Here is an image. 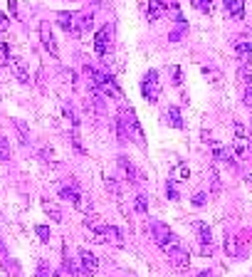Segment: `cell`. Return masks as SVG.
Returning <instances> with one entry per match:
<instances>
[{
	"label": "cell",
	"mask_w": 252,
	"mask_h": 277,
	"mask_svg": "<svg viewBox=\"0 0 252 277\" xmlns=\"http://www.w3.org/2000/svg\"><path fill=\"white\" fill-rule=\"evenodd\" d=\"M84 228H87V233H89V238H92L94 243H112V245H116V248L124 245V235H121V230L114 228V225H107V223L97 221L94 215L84 221Z\"/></svg>",
	"instance_id": "obj_1"
},
{
	"label": "cell",
	"mask_w": 252,
	"mask_h": 277,
	"mask_svg": "<svg viewBox=\"0 0 252 277\" xmlns=\"http://www.w3.org/2000/svg\"><path fill=\"white\" fill-rule=\"evenodd\" d=\"M84 74L89 77V84L97 89L101 97H107V99H124V94H121L119 84L114 82L112 74L99 72V69H94V67H84Z\"/></svg>",
	"instance_id": "obj_2"
},
{
	"label": "cell",
	"mask_w": 252,
	"mask_h": 277,
	"mask_svg": "<svg viewBox=\"0 0 252 277\" xmlns=\"http://www.w3.org/2000/svg\"><path fill=\"white\" fill-rule=\"evenodd\" d=\"M151 238H154V243L158 245V248L166 252V258L168 255H173L176 250H181V240L176 238V233L168 228L166 223H161V221H154L151 223Z\"/></svg>",
	"instance_id": "obj_3"
},
{
	"label": "cell",
	"mask_w": 252,
	"mask_h": 277,
	"mask_svg": "<svg viewBox=\"0 0 252 277\" xmlns=\"http://www.w3.org/2000/svg\"><path fill=\"white\" fill-rule=\"evenodd\" d=\"M141 94L143 99H149L151 104H156L161 99V80H158V72L156 69H149L143 82H141Z\"/></svg>",
	"instance_id": "obj_4"
},
{
	"label": "cell",
	"mask_w": 252,
	"mask_h": 277,
	"mask_svg": "<svg viewBox=\"0 0 252 277\" xmlns=\"http://www.w3.org/2000/svg\"><path fill=\"white\" fill-rule=\"evenodd\" d=\"M59 198H65V201H70L72 206L77 208V210H92V203L89 201H84V195L77 191V188H72V186H59Z\"/></svg>",
	"instance_id": "obj_5"
},
{
	"label": "cell",
	"mask_w": 252,
	"mask_h": 277,
	"mask_svg": "<svg viewBox=\"0 0 252 277\" xmlns=\"http://www.w3.org/2000/svg\"><path fill=\"white\" fill-rule=\"evenodd\" d=\"M79 265H82V272L84 275H97L99 270V260L94 252H89V250H79Z\"/></svg>",
	"instance_id": "obj_6"
},
{
	"label": "cell",
	"mask_w": 252,
	"mask_h": 277,
	"mask_svg": "<svg viewBox=\"0 0 252 277\" xmlns=\"http://www.w3.org/2000/svg\"><path fill=\"white\" fill-rule=\"evenodd\" d=\"M40 40H42V45H45V50H47L52 57L59 55L57 42H55V35H52V28H50L47 23H40Z\"/></svg>",
	"instance_id": "obj_7"
},
{
	"label": "cell",
	"mask_w": 252,
	"mask_h": 277,
	"mask_svg": "<svg viewBox=\"0 0 252 277\" xmlns=\"http://www.w3.org/2000/svg\"><path fill=\"white\" fill-rule=\"evenodd\" d=\"M196 233H198V243H200V250L210 255L213 252V235H210V228L205 223H196Z\"/></svg>",
	"instance_id": "obj_8"
},
{
	"label": "cell",
	"mask_w": 252,
	"mask_h": 277,
	"mask_svg": "<svg viewBox=\"0 0 252 277\" xmlns=\"http://www.w3.org/2000/svg\"><path fill=\"white\" fill-rule=\"evenodd\" d=\"M119 168H121V171H124L126 173V179H129V183H134V186H139L141 181V171L136 166H134V164H131V161H129V159H126V156H119Z\"/></svg>",
	"instance_id": "obj_9"
},
{
	"label": "cell",
	"mask_w": 252,
	"mask_h": 277,
	"mask_svg": "<svg viewBox=\"0 0 252 277\" xmlns=\"http://www.w3.org/2000/svg\"><path fill=\"white\" fill-rule=\"evenodd\" d=\"M210 144V151H213V159H218V161H225V164H230V166H235V161H233V156H230V151L225 149L220 141H215V138H208Z\"/></svg>",
	"instance_id": "obj_10"
},
{
	"label": "cell",
	"mask_w": 252,
	"mask_h": 277,
	"mask_svg": "<svg viewBox=\"0 0 252 277\" xmlns=\"http://www.w3.org/2000/svg\"><path fill=\"white\" fill-rule=\"evenodd\" d=\"M109 37H112V30L109 28H101L97 32V40H94V50H97L99 57H104L109 52Z\"/></svg>",
	"instance_id": "obj_11"
},
{
	"label": "cell",
	"mask_w": 252,
	"mask_h": 277,
	"mask_svg": "<svg viewBox=\"0 0 252 277\" xmlns=\"http://www.w3.org/2000/svg\"><path fill=\"white\" fill-rule=\"evenodd\" d=\"M92 25H94V15L92 13H74V32L77 35L92 30Z\"/></svg>",
	"instance_id": "obj_12"
},
{
	"label": "cell",
	"mask_w": 252,
	"mask_h": 277,
	"mask_svg": "<svg viewBox=\"0 0 252 277\" xmlns=\"http://www.w3.org/2000/svg\"><path fill=\"white\" fill-rule=\"evenodd\" d=\"M168 263L173 265L176 270H188V265H191V255H188V250L181 248L176 250L173 255H168Z\"/></svg>",
	"instance_id": "obj_13"
},
{
	"label": "cell",
	"mask_w": 252,
	"mask_h": 277,
	"mask_svg": "<svg viewBox=\"0 0 252 277\" xmlns=\"http://www.w3.org/2000/svg\"><path fill=\"white\" fill-rule=\"evenodd\" d=\"M8 65H10V69L15 72V77H17V80H20L23 84H28V82H30L28 67H25V62H23L20 57H10V60H8Z\"/></svg>",
	"instance_id": "obj_14"
},
{
	"label": "cell",
	"mask_w": 252,
	"mask_h": 277,
	"mask_svg": "<svg viewBox=\"0 0 252 277\" xmlns=\"http://www.w3.org/2000/svg\"><path fill=\"white\" fill-rule=\"evenodd\" d=\"M227 13L233 15L235 20H242L245 17V0H223Z\"/></svg>",
	"instance_id": "obj_15"
},
{
	"label": "cell",
	"mask_w": 252,
	"mask_h": 277,
	"mask_svg": "<svg viewBox=\"0 0 252 277\" xmlns=\"http://www.w3.org/2000/svg\"><path fill=\"white\" fill-rule=\"evenodd\" d=\"M242 89H245V102H252V65H245L242 69Z\"/></svg>",
	"instance_id": "obj_16"
},
{
	"label": "cell",
	"mask_w": 252,
	"mask_h": 277,
	"mask_svg": "<svg viewBox=\"0 0 252 277\" xmlns=\"http://www.w3.org/2000/svg\"><path fill=\"white\" fill-rule=\"evenodd\" d=\"M238 57L242 65H252V45L247 42V37L238 42Z\"/></svg>",
	"instance_id": "obj_17"
},
{
	"label": "cell",
	"mask_w": 252,
	"mask_h": 277,
	"mask_svg": "<svg viewBox=\"0 0 252 277\" xmlns=\"http://www.w3.org/2000/svg\"><path fill=\"white\" fill-rule=\"evenodd\" d=\"M163 15H166V3H161V0H151V3H149V15H146V17L154 23V20L163 17Z\"/></svg>",
	"instance_id": "obj_18"
},
{
	"label": "cell",
	"mask_w": 252,
	"mask_h": 277,
	"mask_svg": "<svg viewBox=\"0 0 252 277\" xmlns=\"http://www.w3.org/2000/svg\"><path fill=\"white\" fill-rule=\"evenodd\" d=\"M163 119H166V124H171L173 129H183V119H181V111L176 109V107H171V109L163 114Z\"/></svg>",
	"instance_id": "obj_19"
},
{
	"label": "cell",
	"mask_w": 252,
	"mask_h": 277,
	"mask_svg": "<svg viewBox=\"0 0 252 277\" xmlns=\"http://www.w3.org/2000/svg\"><path fill=\"white\" fill-rule=\"evenodd\" d=\"M57 23H59V28L65 32H74V13H59Z\"/></svg>",
	"instance_id": "obj_20"
},
{
	"label": "cell",
	"mask_w": 252,
	"mask_h": 277,
	"mask_svg": "<svg viewBox=\"0 0 252 277\" xmlns=\"http://www.w3.org/2000/svg\"><path fill=\"white\" fill-rule=\"evenodd\" d=\"M42 210H45L55 223H62V210H59L52 201H42Z\"/></svg>",
	"instance_id": "obj_21"
},
{
	"label": "cell",
	"mask_w": 252,
	"mask_h": 277,
	"mask_svg": "<svg viewBox=\"0 0 252 277\" xmlns=\"http://www.w3.org/2000/svg\"><path fill=\"white\" fill-rule=\"evenodd\" d=\"M225 252H227L230 258H238V255H240L238 238H235V235H227V238H225Z\"/></svg>",
	"instance_id": "obj_22"
},
{
	"label": "cell",
	"mask_w": 252,
	"mask_h": 277,
	"mask_svg": "<svg viewBox=\"0 0 252 277\" xmlns=\"http://www.w3.org/2000/svg\"><path fill=\"white\" fill-rule=\"evenodd\" d=\"M191 3L205 15H213V10H215V0H191Z\"/></svg>",
	"instance_id": "obj_23"
},
{
	"label": "cell",
	"mask_w": 252,
	"mask_h": 277,
	"mask_svg": "<svg viewBox=\"0 0 252 277\" xmlns=\"http://www.w3.org/2000/svg\"><path fill=\"white\" fill-rule=\"evenodd\" d=\"M188 176H191V171H188L185 164H178V166L173 168V173H171V179H173V181H185Z\"/></svg>",
	"instance_id": "obj_24"
},
{
	"label": "cell",
	"mask_w": 252,
	"mask_h": 277,
	"mask_svg": "<svg viewBox=\"0 0 252 277\" xmlns=\"http://www.w3.org/2000/svg\"><path fill=\"white\" fill-rule=\"evenodd\" d=\"M104 183H107V188H109V193H112L114 198H121V186H119V181H116V179H107Z\"/></svg>",
	"instance_id": "obj_25"
},
{
	"label": "cell",
	"mask_w": 252,
	"mask_h": 277,
	"mask_svg": "<svg viewBox=\"0 0 252 277\" xmlns=\"http://www.w3.org/2000/svg\"><path fill=\"white\" fill-rule=\"evenodd\" d=\"M146 208H149V201H146V195H136V198H134V210H136V213H146Z\"/></svg>",
	"instance_id": "obj_26"
},
{
	"label": "cell",
	"mask_w": 252,
	"mask_h": 277,
	"mask_svg": "<svg viewBox=\"0 0 252 277\" xmlns=\"http://www.w3.org/2000/svg\"><path fill=\"white\" fill-rule=\"evenodd\" d=\"M10 159V146H8V138L0 136V161H8Z\"/></svg>",
	"instance_id": "obj_27"
},
{
	"label": "cell",
	"mask_w": 252,
	"mask_h": 277,
	"mask_svg": "<svg viewBox=\"0 0 252 277\" xmlns=\"http://www.w3.org/2000/svg\"><path fill=\"white\" fill-rule=\"evenodd\" d=\"M245 149H247V138H238V136H235V153H238L240 159L245 156Z\"/></svg>",
	"instance_id": "obj_28"
},
{
	"label": "cell",
	"mask_w": 252,
	"mask_h": 277,
	"mask_svg": "<svg viewBox=\"0 0 252 277\" xmlns=\"http://www.w3.org/2000/svg\"><path fill=\"white\" fill-rule=\"evenodd\" d=\"M166 191H168V198H171V201H176V198H178V191H176V181H173V179H168Z\"/></svg>",
	"instance_id": "obj_29"
},
{
	"label": "cell",
	"mask_w": 252,
	"mask_h": 277,
	"mask_svg": "<svg viewBox=\"0 0 252 277\" xmlns=\"http://www.w3.org/2000/svg\"><path fill=\"white\" fill-rule=\"evenodd\" d=\"M40 156L45 159V161H50V164H57V159H55V153H52V149H47V146H42V149H40Z\"/></svg>",
	"instance_id": "obj_30"
},
{
	"label": "cell",
	"mask_w": 252,
	"mask_h": 277,
	"mask_svg": "<svg viewBox=\"0 0 252 277\" xmlns=\"http://www.w3.org/2000/svg\"><path fill=\"white\" fill-rule=\"evenodd\" d=\"M35 233L40 235L42 243H47V240H50V228H45V225H37V228H35Z\"/></svg>",
	"instance_id": "obj_31"
},
{
	"label": "cell",
	"mask_w": 252,
	"mask_h": 277,
	"mask_svg": "<svg viewBox=\"0 0 252 277\" xmlns=\"http://www.w3.org/2000/svg\"><path fill=\"white\" fill-rule=\"evenodd\" d=\"M208 201V193H203V191H198L196 195H193V206H203Z\"/></svg>",
	"instance_id": "obj_32"
},
{
	"label": "cell",
	"mask_w": 252,
	"mask_h": 277,
	"mask_svg": "<svg viewBox=\"0 0 252 277\" xmlns=\"http://www.w3.org/2000/svg\"><path fill=\"white\" fill-rule=\"evenodd\" d=\"M0 267H3V270H8V267H10V258L5 255V250H3V245H0Z\"/></svg>",
	"instance_id": "obj_33"
},
{
	"label": "cell",
	"mask_w": 252,
	"mask_h": 277,
	"mask_svg": "<svg viewBox=\"0 0 252 277\" xmlns=\"http://www.w3.org/2000/svg\"><path fill=\"white\" fill-rule=\"evenodd\" d=\"M35 277H50V270H47V265H45V263H37V272H35Z\"/></svg>",
	"instance_id": "obj_34"
},
{
	"label": "cell",
	"mask_w": 252,
	"mask_h": 277,
	"mask_svg": "<svg viewBox=\"0 0 252 277\" xmlns=\"http://www.w3.org/2000/svg\"><path fill=\"white\" fill-rule=\"evenodd\" d=\"M171 74H173V80H171L173 84H181V82H183V80H181V77H183V74H181V67H173V69H171Z\"/></svg>",
	"instance_id": "obj_35"
},
{
	"label": "cell",
	"mask_w": 252,
	"mask_h": 277,
	"mask_svg": "<svg viewBox=\"0 0 252 277\" xmlns=\"http://www.w3.org/2000/svg\"><path fill=\"white\" fill-rule=\"evenodd\" d=\"M8 25H10L8 15H5V13H0V32H5V30H8Z\"/></svg>",
	"instance_id": "obj_36"
},
{
	"label": "cell",
	"mask_w": 252,
	"mask_h": 277,
	"mask_svg": "<svg viewBox=\"0 0 252 277\" xmlns=\"http://www.w3.org/2000/svg\"><path fill=\"white\" fill-rule=\"evenodd\" d=\"M196 277H213V272H198Z\"/></svg>",
	"instance_id": "obj_37"
},
{
	"label": "cell",
	"mask_w": 252,
	"mask_h": 277,
	"mask_svg": "<svg viewBox=\"0 0 252 277\" xmlns=\"http://www.w3.org/2000/svg\"><path fill=\"white\" fill-rule=\"evenodd\" d=\"M52 277H62V275H59V272H52Z\"/></svg>",
	"instance_id": "obj_38"
},
{
	"label": "cell",
	"mask_w": 252,
	"mask_h": 277,
	"mask_svg": "<svg viewBox=\"0 0 252 277\" xmlns=\"http://www.w3.org/2000/svg\"><path fill=\"white\" fill-rule=\"evenodd\" d=\"M72 277H79V275H72Z\"/></svg>",
	"instance_id": "obj_39"
}]
</instances>
